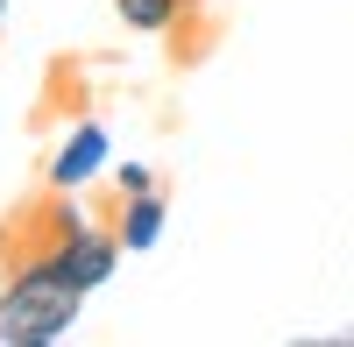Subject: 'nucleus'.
<instances>
[{"instance_id": "obj_1", "label": "nucleus", "mask_w": 354, "mask_h": 347, "mask_svg": "<svg viewBox=\"0 0 354 347\" xmlns=\"http://www.w3.org/2000/svg\"><path fill=\"white\" fill-rule=\"evenodd\" d=\"M85 312V291L64 283V270L36 248L28 263L0 283V347H57Z\"/></svg>"}, {"instance_id": "obj_2", "label": "nucleus", "mask_w": 354, "mask_h": 347, "mask_svg": "<svg viewBox=\"0 0 354 347\" xmlns=\"http://www.w3.org/2000/svg\"><path fill=\"white\" fill-rule=\"evenodd\" d=\"M106 170H113V128H106V121H71L64 142L50 149L43 185H50V191H85V185H100Z\"/></svg>"}, {"instance_id": "obj_3", "label": "nucleus", "mask_w": 354, "mask_h": 347, "mask_svg": "<svg viewBox=\"0 0 354 347\" xmlns=\"http://www.w3.org/2000/svg\"><path fill=\"white\" fill-rule=\"evenodd\" d=\"M50 263L57 270H64V283H78V291L85 298H93V291H106V283H113V270H121V234H113V227H78V234H50Z\"/></svg>"}, {"instance_id": "obj_4", "label": "nucleus", "mask_w": 354, "mask_h": 347, "mask_svg": "<svg viewBox=\"0 0 354 347\" xmlns=\"http://www.w3.org/2000/svg\"><path fill=\"white\" fill-rule=\"evenodd\" d=\"M163 227H170L163 191H135V198H121V220H113V234H121L128 255H149V248L163 241Z\"/></svg>"}, {"instance_id": "obj_5", "label": "nucleus", "mask_w": 354, "mask_h": 347, "mask_svg": "<svg viewBox=\"0 0 354 347\" xmlns=\"http://www.w3.org/2000/svg\"><path fill=\"white\" fill-rule=\"evenodd\" d=\"M192 0H113V15H121V28H135V36H170L177 21H185Z\"/></svg>"}, {"instance_id": "obj_6", "label": "nucleus", "mask_w": 354, "mask_h": 347, "mask_svg": "<svg viewBox=\"0 0 354 347\" xmlns=\"http://www.w3.org/2000/svg\"><path fill=\"white\" fill-rule=\"evenodd\" d=\"M78 227H93V220H85V206H78V191H57V206H50V220H43V234H78Z\"/></svg>"}, {"instance_id": "obj_7", "label": "nucleus", "mask_w": 354, "mask_h": 347, "mask_svg": "<svg viewBox=\"0 0 354 347\" xmlns=\"http://www.w3.org/2000/svg\"><path fill=\"white\" fill-rule=\"evenodd\" d=\"M113 191H121V198L156 191V170H149V163H113Z\"/></svg>"}, {"instance_id": "obj_8", "label": "nucleus", "mask_w": 354, "mask_h": 347, "mask_svg": "<svg viewBox=\"0 0 354 347\" xmlns=\"http://www.w3.org/2000/svg\"><path fill=\"white\" fill-rule=\"evenodd\" d=\"M0 36H8V0H0Z\"/></svg>"}]
</instances>
